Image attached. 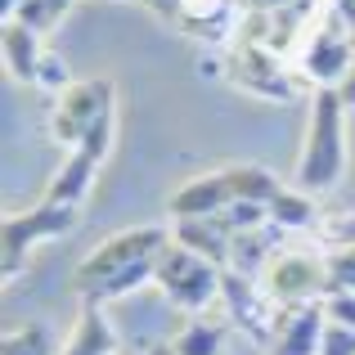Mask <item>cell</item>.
Returning <instances> with one entry per match:
<instances>
[{"label": "cell", "instance_id": "cell-29", "mask_svg": "<svg viewBox=\"0 0 355 355\" xmlns=\"http://www.w3.org/2000/svg\"><path fill=\"white\" fill-rule=\"evenodd\" d=\"M198 77H220V59L216 54H198Z\"/></svg>", "mask_w": 355, "mask_h": 355}, {"label": "cell", "instance_id": "cell-30", "mask_svg": "<svg viewBox=\"0 0 355 355\" xmlns=\"http://www.w3.org/2000/svg\"><path fill=\"white\" fill-rule=\"evenodd\" d=\"M252 5H257L261 14H270V9H288V5H297V0H252Z\"/></svg>", "mask_w": 355, "mask_h": 355}, {"label": "cell", "instance_id": "cell-12", "mask_svg": "<svg viewBox=\"0 0 355 355\" xmlns=\"http://www.w3.org/2000/svg\"><path fill=\"white\" fill-rule=\"evenodd\" d=\"M175 243H180V248H189V252H198L202 261H211V266L225 270V266H230V243H234V234L220 225V216H207V220H175Z\"/></svg>", "mask_w": 355, "mask_h": 355}, {"label": "cell", "instance_id": "cell-15", "mask_svg": "<svg viewBox=\"0 0 355 355\" xmlns=\"http://www.w3.org/2000/svg\"><path fill=\"white\" fill-rule=\"evenodd\" d=\"M99 157H90L86 148H72V157L59 166V175L50 180V193H45V202H68V207H77L81 193L90 189V175H95Z\"/></svg>", "mask_w": 355, "mask_h": 355}, {"label": "cell", "instance_id": "cell-19", "mask_svg": "<svg viewBox=\"0 0 355 355\" xmlns=\"http://www.w3.org/2000/svg\"><path fill=\"white\" fill-rule=\"evenodd\" d=\"M153 275H157V257L153 261H139V266H126V270H117V275H108L104 284H95L86 293V302L104 306V302H113V297H126L130 288H139L144 279H153Z\"/></svg>", "mask_w": 355, "mask_h": 355}, {"label": "cell", "instance_id": "cell-8", "mask_svg": "<svg viewBox=\"0 0 355 355\" xmlns=\"http://www.w3.org/2000/svg\"><path fill=\"white\" fill-rule=\"evenodd\" d=\"M234 202V184H230V171H211V175H198V180L180 184L166 202L175 220H207V216H220V211Z\"/></svg>", "mask_w": 355, "mask_h": 355}, {"label": "cell", "instance_id": "cell-27", "mask_svg": "<svg viewBox=\"0 0 355 355\" xmlns=\"http://www.w3.org/2000/svg\"><path fill=\"white\" fill-rule=\"evenodd\" d=\"M324 315H329V324H342V329L355 333V293H329L324 297Z\"/></svg>", "mask_w": 355, "mask_h": 355}, {"label": "cell", "instance_id": "cell-1", "mask_svg": "<svg viewBox=\"0 0 355 355\" xmlns=\"http://www.w3.org/2000/svg\"><path fill=\"white\" fill-rule=\"evenodd\" d=\"M347 171V99L338 86H320L306 126V148L297 162V189L329 193Z\"/></svg>", "mask_w": 355, "mask_h": 355}, {"label": "cell", "instance_id": "cell-23", "mask_svg": "<svg viewBox=\"0 0 355 355\" xmlns=\"http://www.w3.org/2000/svg\"><path fill=\"white\" fill-rule=\"evenodd\" d=\"M171 347H175V355H220V329H216V324L193 320Z\"/></svg>", "mask_w": 355, "mask_h": 355}, {"label": "cell", "instance_id": "cell-13", "mask_svg": "<svg viewBox=\"0 0 355 355\" xmlns=\"http://www.w3.org/2000/svg\"><path fill=\"white\" fill-rule=\"evenodd\" d=\"M117 351V333L113 324L104 320V311H99L95 302L81 306L77 324H72V338L68 347H63V355H113Z\"/></svg>", "mask_w": 355, "mask_h": 355}, {"label": "cell", "instance_id": "cell-20", "mask_svg": "<svg viewBox=\"0 0 355 355\" xmlns=\"http://www.w3.org/2000/svg\"><path fill=\"white\" fill-rule=\"evenodd\" d=\"M230 184H234V198L243 202H275L279 180L266 171V166H230Z\"/></svg>", "mask_w": 355, "mask_h": 355}, {"label": "cell", "instance_id": "cell-18", "mask_svg": "<svg viewBox=\"0 0 355 355\" xmlns=\"http://www.w3.org/2000/svg\"><path fill=\"white\" fill-rule=\"evenodd\" d=\"M230 0H180V9H175V18H180L184 27H189L193 36H220V27L230 23Z\"/></svg>", "mask_w": 355, "mask_h": 355}, {"label": "cell", "instance_id": "cell-14", "mask_svg": "<svg viewBox=\"0 0 355 355\" xmlns=\"http://www.w3.org/2000/svg\"><path fill=\"white\" fill-rule=\"evenodd\" d=\"M275 243H279V225H261V230H248V234H234V243H230V266L225 270L252 279L261 266H270Z\"/></svg>", "mask_w": 355, "mask_h": 355}, {"label": "cell", "instance_id": "cell-28", "mask_svg": "<svg viewBox=\"0 0 355 355\" xmlns=\"http://www.w3.org/2000/svg\"><path fill=\"white\" fill-rule=\"evenodd\" d=\"M320 355H355V333L342 329V324H329V333L320 342Z\"/></svg>", "mask_w": 355, "mask_h": 355}, {"label": "cell", "instance_id": "cell-17", "mask_svg": "<svg viewBox=\"0 0 355 355\" xmlns=\"http://www.w3.org/2000/svg\"><path fill=\"white\" fill-rule=\"evenodd\" d=\"M270 225H279V230H311L315 225V193L279 189L275 202H270Z\"/></svg>", "mask_w": 355, "mask_h": 355}, {"label": "cell", "instance_id": "cell-7", "mask_svg": "<svg viewBox=\"0 0 355 355\" xmlns=\"http://www.w3.org/2000/svg\"><path fill=\"white\" fill-rule=\"evenodd\" d=\"M220 297L230 302V315H234V324L248 333L252 342H261V347H270V342H275L279 324H275V302L266 297V288H257L248 275L220 270Z\"/></svg>", "mask_w": 355, "mask_h": 355}, {"label": "cell", "instance_id": "cell-6", "mask_svg": "<svg viewBox=\"0 0 355 355\" xmlns=\"http://www.w3.org/2000/svg\"><path fill=\"white\" fill-rule=\"evenodd\" d=\"M68 230H77V207H68V202H41V207L23 211V216H9L5 220V279L18 275V257L32 243L59 239Z\"/></svg>", "mask_w": 355, "mask_h": 355}, {"label": "cell", "instance_id": "cell-25", "mask_svg": "<svg viewBox=\"0 0 355 355\" xmlns=\"http://www.w3.org/2000/svg\"><path fill=\"white\" fill-rule=\"evenodd\" d=\"M324 266H329V293H355V248L329 252ZM329 293H324V297H329Z\"/></svg>", "mask_w": 355, "mask_h": 355}, {"label": "cell", "instance_id": "cell-3", "mask_svg": "<svg viewBox=\"0 0 355 355\" xmlns=\"http://www.w3.org/2000/svg\"><path fill=\"white\" fill-rule=\"evenodd\" d=\"M166 243H171V239H166V230H162V225H135V230H121V234L104 239V243H99V248L77 266V275H72V279H77V293L86 297L90 288L104 284V279H108V275H117V270L162 257Z\"/></svg>", "mask_w": 355, "mask_h": 355}, {"label": "cell", "instance_id": "cell-21", "mask_svg": "<svg viewBox=\"0 0 355 355\" xmlns=\"http://www.w3.org/2000/svg\"><path fill=\"white\" fill-rule=\"evenodd\" d=\"M0 355H54V338H50L45 324H23V329L5 333Z\"/></svg>", "mask_w": 355, "mask_h": 355}, {"label": "cell", "instance_id": "cell-10", "mask_svg": "<svg viewBox=\"0 0 355 355\" xmlns=\"http://www.w3.org/2000/svg\"><path fill=\"white\" fill-rule=\"evenodd\" d=\"M324 333H329V315H324V302L297 306V311H288V320H279L275 355H320Z\"/></svg>", "mask_w": 355, "mask_h": 355}, {"label": "cell", "instance_id": "cell-24", "mask_svg": "<svg viewBox=\"0 0 355 355\" xmlns=\"http://www.w3.org/2000/svg\"><path fill=\"white\" fill-rule=\"evenodd\" d=\"M220 225H225L230 234H248V230L270 225V207H266V202H243V198H234L225 211H220Z\"/></svg>", "mask_w": 355, "mask_h": 355}, {"label": "cell", "instance_id": "cell-9", "mask_svg": "<svg viewBox=\"0 0 355 355\" xmlns=\"http://www.w3.org/2000/svg\"><path fill=\"white\" fill-rule=\"evenodd\" d=\"M302 63L320 86H338V81H347V72L355 63V36H342L338 27H320L311 36V45H306Z\"/></svg>", "mask_w": 355, "mask_h": 355}, {"label": "cell", "instance_id": "cell-4", "mask_svg": "<svg viewBox=\"0 0 355 355\" xmlns=\"http://www.w3.org/2000/svg\"><path fill=\"white\" fill-rule=\"evenodd\" d=\"M104 121H113V81H108V77L72 81V86L63 90L54 117H50V130H54L59 144L77 148L81 139H86L95 126H104Z\"/></svg>", "mask_w": 355, "mask_h": 355}, {"label": "cell", "instance_id": "cell-22", "mask_svg": "<svg viewBox=\"0 0 355 355\" xmlns=\"http://www.w3.org/2000/svg\"><path fill=\"white\" fill-rule=\"evenodd\" d=\"M68 9H72V0H23L9 23H23V27H32V32H50Z\"/></svg>", "mask_w": 355, "mask_h": 355}, {"label": "cell", "instance_id": "cell-16", "mask_svg": "<svg viewBox=\"0 0 355 355\" xmlns=\"http://www.w3.org/2000/svg\"><path fill=\"white\" fill-rule=\"evenodd\" d=\"M36 36L41 32H32V27H23V23H5V68H9V77L32 81V86H36V68H41V45H36Z\"/></svg>", "mask_w": 355, "mask_h": 355}, {"label": "cell", "instance_id": "cell-5", "mask_svg": "<svg viewBox=\"0 0 355 355\" xmlns=\"http://www.w3.org/2000/svg\"><path fill=\"white\" fill-rule=\"evenodd\" d=\"M315 293H329V266L320 257H275L266 266V297L275 306H311Z\"/></svg>", "mask_w": 355, "mask_h": 355}, {"label": "cell", "instance_id": "cell-26", "mask_svg": "<svg viewBox=\"0 0 355 355\" xmlns=\"http://www.w3.org/2000/svg\"><path fill=\"white\" fill-rule=\"evenodd\" d=\"M36 86L41 90H68L72 77H68V63H63V54H41V68H36Z\"/></svg>", "mask_w": 355, "mask_h": 355}, {"label": "cell", "instance_id": "cell-2", "mask_svg": "<svg viewBox=\"0 0 355 355\" xmlns=\"http://www.w3.org/2000/svg\"><path fill=\"white\" fill-rule=\"evenodd\" d=\"M153 279L162 284L166 302L180 306V311H202L207 302L220 297V266L202 261L198 252L180 248V243H166V248H162Z\"/></svg>", "mask_w": 355, "mask_h": 355}, {"label": "cell", "instance_id": "cell-11", "mask_svg": "<svg viewBox=\"0 0 355 355\" xmlns=\"http://www.w3.org/2000/svg\"><path fill=\"white\" fill-rule=\"evenodd\" d=\"M234 81H239L243 90H252V95L293 99V86L284 81V72H279L275 54H270L266 45H243L239 59H234Z\"/></svg>", "mask_w": 355, "mask_h": 355}, {"label": "cell", "instance_id": "cell-31", "mask_svg": "<svg viewBox=\"0 0 355 355\" xmlns=\"http://www.w3.org/2000/svg\"><path fill=\"white\" fill-rule=\"evenodd\" d=\"M338 18H347V23L355 27V0H338Z\"/></svg>", "mask_w": 355, "mask_h": 355}]
</instances>
